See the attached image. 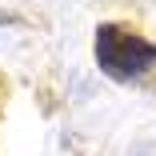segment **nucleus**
Returning <instances> with one entry per match:
<instances>
[{"label":"nucleus","mask_w":156,"mask_h":156,"mask_svg":"<svg viewBox=\"0 0 156 156\" xmlns=\"http://www.w3.org/2000/svg\"><path fill=\"white\" fill-rule=\"evenodd\" d=\"M96 64L112 80H140L156 68V44L124 24L96 28Z\"/></svg>","instance_id":"obj_1"}]
</instances>
